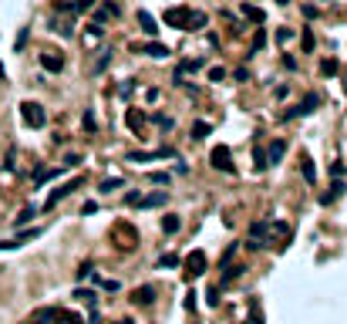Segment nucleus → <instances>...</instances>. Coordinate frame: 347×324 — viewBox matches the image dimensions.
I'll use <instances>...</instances> for the list:
<instances>
[{
    "mask_svg": "<svg viewBox=\"0 0 347 324\" xmlns=\"http://www.w3.org/2000/svg\"><path fill=\"white\" fill-rule=\"evenodd\" d=\"M186 14H189L186 7H169V10H165V20H169V24H179V27H182Z\"/></svg>",
    "mask_w": 347,
    "mask_h": 324,
    "instance_id": "nucleus-13",
    "label": "nucleus"
},
{
    "mask_svg": "<svg viewBox=\"0 0 347 324\" xmlns=\"http://www.w3.org/2000/svg\"><path fill=\"white\" fill-rule=\"evenodd\" d=\"M41 65H44V71H61V68H64V58H61L58 51H44V54H41Z\"/></svg>",
    "mask_w": 347,
    "mask_h": 324,
    "instance_id": "nucleus-7",
    "label": "nucleus"
},
{
    "mask_svg": "<svg viewBox=\"0 0 347 324\" xmlns=\"http://www.w3.org/2000/svg\"><path fill=\"white\" fill-rule=\"evenodd\" d=\"M165 199H169V193H148L145 199H139L135 206H142V209H152V206H165Z\"/></svg>",
    "mask_w": 347,
    "mask_h": 324,
    "instance_id": "nucleus-11",
    "label": "nucleus"
},
{
    "mask_svg": "<svg viewBox=\"0 0 347 324\" xmlns=\"http://www.w3.org/2000/svg\"><path fill=\"white\" fill-rule=\"evenodd\" d=\"M206 24H209V17L203 14V10H189L186 20H182V31H203Z\"/></svg>",
    "mask_w": 347,
    "mask_h": 324,
    "instance_id": "nucleus-6",
    "label": "nucleus"
},
{
    "mask_svg": "<svg viewBox=\"0 0 347 324\" xmlns=\"http://www.w3.org/2000/svg\"><path fill=\"white\" fill-rule=\"evenodd\" d=\"M283 152H286V142H283V138H277V142L267 149V162H270V166H277L280 159H283Z\"/></svg>",
    "mask_w": 347,
    "mask_h": 324,
    "instance_id": "nucleus-10",
    "label": "nucleus"
},
{
    "mask_svg": "<svg viewBox=\"0 0 347 324\" xmlns=\"http://www.w3.org/2000/svg\"><path fill=\"white\" fill-rule=\"evenodd\" d=\"M226 78V68H209V81H222Z\"/></svg>",
    "mask_w": 347,
    "mask_h": 324,
    "instance_id": "nucleus-30",
    "label": "nucleus"
},
{
    "mask_svg": "<svg viewBox=\"0 0 347 324\" xmlns=\"http://www.w3.org/2000/svg\"><path fill=\"white\" fill-rule=\"evenodd\" d=\"M125 122H128V129L135 132V135H142V125H145V115H142V112L128 108V112H125Z\"/></svg>",
    "mask_w": 347,
    "mask_h": 324,
    "instance_id": "nucleus-12",
    "label": "nucleus"
},
{
    "mask_svg": "<svg viewBox=\"0 0 347 324\" xmlns=\"http://www.w3.org/2000/svg\"><path fill=\"white\" fill-rule=\"evenodd\" d=\"M203 273H206V250H192V254L186 257V277L196 280V277H203Z\"/></svg>",
    "mask_w": 347,
    "mask_h": 324,
    "instance_id": "nucleus-2",
    "label": "nucleus"
},
{
    "mask_svg": "<svg viewBox=\"0 0 347 324\" xmlns=\"http://www.w3.org/2000/svg\"><path fill=\"white\" fill-rule=\"evenodd\" d=\"M34 213H37V209H34V206H27V209H24V213L14 220V226H24V223H31V220H34Z\"/></svg>",
    "mask_w": 347,
    "mask_h": 324,
    "instance_id": "nucleus-24",
    "label": "nucleus"
},
{
    "mask_svg": "<svg viewBox=\"0 0 347 324\" xmlns=\"http://www.w3.org/2000/svg\"><path fill=\"white\" fill-rule=\"evenodd\" d=\"M88 273H91V263H81V270H78V280H84Z\"/></svg>",
    "mask_w": 347,
    "mask_h": 324,
    "instance_id": "nucleus-37",
    "label": "nucleus"
},
{
    "mask_svg": "<svg viewBox=\"0 0 347 324\" xmlns=\"http://www.w3.org/2000/svg\"><path fill=\"white\" fill-rule=\"evenodd\" d=\"M95 209H98V203H95V199H88V203H84V206H81V213H84V216H91V213H95Z\"/></svg>",
    "mask_w": 347,
    "mask_h": 324,
    "instance_id": "nucleus-34",
    "label": "nucleus"
},
{
    "mask_svg": "<svg viewBox=\"0 0 347 324\" xmlns=\"http://www.w3.org/2000/svg\"><path fill=\"white\" fill-rule=\"evenodd\" d=\"M118 91H122V95H125V98H128V95H132V91H135V81H132V78H128V81H122V88H118Z\"/></svg>",
    "mask_w": 347,
    "mask_h": 324,
    "instance_id": "nucleus-32",
    "label": "nucleus"
},
{
    "mask_svg": "<svg viewBox=\"0 0 347 324\" xmlns=\"http://www.w3.org/2000/svg\"><path fill=\"white\" fill-rule=\"evenodd\" d=\"M118 186H122V179H105V183L98 186V193H115Z\"/></svg>",
    "mask_w": 347,
    "mask_h": 324,
    "instance_id": "nucleus-26",
    "label": "nucleus"
},
{
    "mask_svg": "<svg viewBox=\"0 0 347 324\" xmlns=\"http://www.w3.org/2000/svg\"><path fill=\"white\" fill-rule=\"evenodd\" d=\"M115 324H135V321H128V318H125V321H115Z\"/></svg>",
    "mask_w": 347,
    "mask_h": 324,
    "instance_id": "nucleus-40",
    "label": "nucleus"
},
{
    "mask_svg": "<svg viewBox=\"0 0 347 324\" xmlns=\"http://www.w3.org/2000/svg\"><path fill=\"white\" fill-rule=\"evenodd\" d=\"M132 301H135V304H152V301H155V287H152V284H142L139 290L132 294Z\"/></svg>",
    "mask_w": 347,
    "mask_h": 324,
    "instance_id": "nucleus-9",
    "label": "nucleus"
},
{
    "mask_svg": "<svg viewBox=\"0 0 347 324\" xmlns=\"http://www.w3.org/2000/svg\"><path fill=\"white\" fill-rule=\"evenodd\" d=\"M74 186H81V179H74V183H61V186H58L54 193L44 199V213H47V209H54V206H58V203H61V199H64L68 193H74Z\"/></svg>",
    "mask_w": 347,
    "mask_h": 324,
    "instance_id": "nucleus-5",
    "label": "nucleus"
},
{
    "mask_svg": "<svg viewBox=\"0 0 347 324\" xmlns=\"http://www.w3.org/2000/svg\"><path fill=\"white\" fill-rule=\"evenodd\" d=\"M128 162H155V159H175V149H155V152H128Z\"/></svg>",
    "mask_w": 347,
    "mask_h": 324,
    "instance_id": "nucleus-4",
    "label": "nucleus"
},
{
    "mask_svg": "<svg viewBox=\"0 0 347 324\" xmlns=\"http://www.w3.org/2000/svg\"><path fill=\"white\" fill-rule=\"evenodd\" d=\"M344 85H347V81H344Z\"/></svg>",
    "mask_w": 347,
    "mask_h": 324,
    "instance_id": "nucleus-42",
    "label": "nucleus"
},
{
    "mask_svg": "<svg viewBox=\"0 0 347 324\" xmlns=\"http://www.w3.org/2000/svg\"><path fill=\"white\" fill-rule=\"evenodd\" d=\"M293 37H297V34H293L290 27H280V31H277V44H283V48H286V44H290Z\"/></svg>",
    "mask_w": 347,
    "mask_h": 324,
    "instance_id": "nucleus-22",
    "label": "nucleus"
},
{
    "mask_svg": "<svg viewBox=\"0 0 347 324\" xmlns=\"http://www.w3.org/2000/svg\"><path fill=\"white\" fill-rule=\"evenodd\" d=\"M199 68H203V61L196 58V61H182V68H179V71H199Z\"/></svg>",
    "mask_w": 347,
    "mask_h": 324,
    "instance_id": "nucleus-31",
    "label": "nucleus"
},
{
    "mask_svg": "<svg viewBox=\"0 0 347 324\" xmlns=\"http://www.w3.org/2000/svg\"><path fill=\"white\" fill-rule=\"evenodd\" d=\"M139 24H142V31H145L148 37H155V34H158V20H155L148 10H139Z\"/></svg>",
    "mask_w": 347,
    "mask_h": 324,
    "instance_id": "nucleus-8",
    "label": "nucleus"
},
{
    "mask_svg": "<svg viewBox=\"0 0 347 324\" xmlns=\"http://www.w3.org/2000/svg\"><path fill=\"white\" fill-rule=\"evenodd\" d=\"M20 119H24L27 129H44L47 112H44V105H37V102H24V105H20Z\"/></svg>",
    "mask_w": 347,
    "mask_h": 324,
    "instance_id": "nucleus-1",
    "label": "nucleus"
},
{
    "mask_svg": "<svg viewBox=\"0 0 347 324\" xmlns=\"http://www.w3.org/2000/svg\"><path fill=\"white\" fill-rule=\"evenodd\" d=\"M209 132H212V125H209V122H196V125H192V138H206Z\"/></svg>",
    "mask_w": 347,
    "mask_h": 324,
    "instance_id": "nucleus-20",
    "label": "nucleus"
},
{
    "mask_svg": "<svg viewBox=\"0 0 347 324\" xmlns=\"http://www.w3.org/2000/svg\"><path fill=\"white\" fill-rule=\"evenodd\" d=\"M317 105H320V98H317V95H307V98H303V105L297 108V115H310Z\"/></svg>",
    "mask_w": 347,
    "mask_h": 324,
    "instance_id": "nucleus-15",
    "label": "nucleus"
},
{
    "mask_svg": "<svg viewBox=\"0 0 347 324\" xmlns=\"http://www.w3.org/2000/svg\"><path fill=\"white\" fill-rule=\"evenodd\" d=\"M320 74H324V78H334V74H337V61H334V58L320 61Z\"/></svg>",
    "mask_w": 347,
    "mask_h": 324,
    "instance_id": "nucleus-18",
    "label": "nucleus"
},
{
    "mask_svg": "<svg viewBox=\"0 0 347 324\" xmlns=\"http://www.w3.org/2000/svg\"><path fill=\"white\" fill-rule=\"evenodd\" d=\"M303 179H307V183H314V179H317V169L310 166V159L303 162Z\"/></svg>",
    "mask_w": 347,
    "mask_h": 324,
    "instance_id": "nucleus-29",
    "label": "nucleus"
},
{
    "mask_svg": "<svg viewBox=\"0 0 347 324\" xmlns=\"http://www.w3.org/2000/svg\"><path fill=\"white\" fill-rule=\"evenodd\" d=\"M81 125H84V132H95V129H98V122H95V112H91V108H84V119H81Z\"/></svg>",
    "mask_w": 347,
    "mask_h": 324,
    "instance_id": "nucleus-21",
    "label": "nucleus"
},
{
    "mask_svg": "<svg viewBox=\"0 0 347 324\" xmlns=\"http://www.w3.org/2000/svg\"><path fill=\"white\" fill-rule=\"evenodd\" d=\"M233 254H236V243H233V247H229L226 254H222V267H229V260H233Z\"/></svg>",
    "mask_w": 347,
    "mask_h": 324,
    "instance_id": "nucleus-36",
    "label": "nucleus"
},
{
    "mask_svg": "<svg viewBox=\"0 0 347 324\" xmlns=\"http://www.w3.org/2000/svg\"><path fill=\"white\" fill-rule=\"evenodd\" d=\"M162 230H165V233H179V230H182V220H179V216H162Z\"/></svg>",
    "mask_w": 347,
    "mask_h": 324,
    "instance_id": "nucleus-16",
    "label": "nucleus"
},
{
    "mask_svg": "<svg viewBox=\"0 0 347 324\" xmlns=\"http://www.w3.org/2000/svg\"><path fill=\"white\" fill-rule=\"evenodd\" d=\"M88 321H91V324H101V311H91V314H88Z\"/></svg>",
    "mask_w": 347,
    "mask_h": 324,
    "instance_id": "nucleus-39",
    "label": "nucleus"
},
{
    "mask_svg": "<svg viewBox=\"0 0 347 324\" xmlns=\"http://www.w3.org/2000/svg\"><path fill=\"white\" fill-rule=\"evenodd\" d=\"M158 267H179V257L175 254H165V257H158Z\"/></svg>",
    "mask_w": 347,
    "mask_h": 324,
    "instance_id": "nucleus-28",
    "label": "nucleus"
},
{
    "mask_svg": "<svg viewBox=\"0 0 347 324\" xmlns=\"http://www.w3.org/2000/svg\"><path fill=\"white\" fill-rule=\"evenodd\" d=\"M54 318H58V311H54V307H47V311H41V314L34 318V324H51Z\"/></svg>",
    "mask_w": 347,
    "mask_h": 324,
    "instance_id": "nucleus-23",
    "label": "nucleus"
},
{
    "mask_svg": "<svg viewBox=\"0 0 347 324\" xmlns=\"http://www.w3.org/2000/svg\"><path fill=\"white\" fill-rule=\"evenodd\" d=\"M3 78H7V74H3V65H0V81H3Z\"/></svg>",
    "mask_w": 347,
    "mask_h": 324,
    "instance_id": "nucleus-41",
    "label": "nucleus"
},
{
    "mask_svg": "<svg viewBox=\"0 0 347 324\" xmlns=\"http://www.w3.org/2000/svg\"><path fill=\"white\" fill-rule=\"evenodd\" d=\"M152 183H155V186H165L169 176H165V172H152Z\"/></svg>",
    "mask_w": 347,
    "mask_h": 324,
    "instance_id": "nucleus-33",
    "label": "nucleus"
},
{
    "mask_svg": "<svg viewBox=\"0 0 347 324\" xmlns=\"http://www.w3.org/2000/svg\"><path fill=\"white\" fill-rule=\"evenodd\" d=\"M209 159H212V166L219 172H233V152H229V145H216Z\"/></svg>",
    "mask_w": 347,
    "mask_h": 324,
    "instance_id": "nucleus-3",
    "label": "nucleus"
},
{
    "mask_svg": "<svg viewBox=\"0 0 347 324\" xmlns=\"http://www.w3.org/2000/svg\"><path fill=\"white\" fill-rule=\"evenodd\" d=\"M108 65H111V51H105V54H101V61L95 65V74H101V71H105Z\"/></svg>",
    "mask_w": 347,
    "mask_h": 324,
    "instance_id": "nucleus-27",
    "label": "nucleus"
},
{
    "mask_svg": "<svg viewBox=\"0 0 347 324\" xmlns=\"http://www.w3.org/2000/svg\"><path fill=\"white\" fill-rule=\"evenodd\" d=\"M78 162H81V155H78V152H71V155H64V166H78Z\"/></svg>",
    "mask_w": 347,
    "mask_h": 324,
    "instance_id": "nucleus-35",
    "label": "nucleus"
},
{
    "mask_svg": "<svg viewBox=\"0 0 347 324\" xmlns=\"http://www.w3.org/2000/svg\"><path fill=\"white\" fill-rule=\"evenodd\" d=\"M253 159H256V172H263V169L270 166V162H267V152H263V149H256V152H253Z\"/></svg>",
    "mask_w": 347,
    "mask_h": 324,
    "instance_id": "nucleus-25",
    "label": "nucleus"
},
{
    "mask_svg": "<svg viewBox=\"0 0 347 324\" xmlns=\"http://www.w3.org/2000/svg\"><path fill=\"white\" fill-rule=\"evenodd\" d=\"M91 3H95V0H78V3H74V10H88Z\"/></svg>",
    "mask_w": 347,
    "mask_h": 324,
    "instance_id": "nucleus-38",
    "label": "nucleus"
},
{
    "mask_svg": "<svg viewBox=\"0 0 347 324\" xmlns=\"http://www.w3.org/2000/svg\"><path fill=\"white\" fill-rule=\"evenodd\" d=\"M71 297H78V301H84V304H95V301H98V294H95V290H84V287H78Z\"/></svg>",
    "mask_w": 347,
    "mask_h": 324,
    "instance_id": "nucleus-17",
    "label": "nucleus"
},
{
    "mask_svg": "<svg viewBox=\"0 0 347 324\" xmlns=\"http://www.w3.org/2000/svg\"><path fill=\"white\" fill-rule=\"evenodd\" d=\"M243 14H246L250 20H256V24H263V10H256L253 3H243Z\"/></svg>",
    "mask_w": 347,
    "mask_h": 324,
    "instance_id": "nucleus-19",
    "label": "nucleus"
},
{
    "mask_svg": "<svg viewBox=\"0 0 347 324\" xmlns=\"http://www.w3.org/2000/svg\"><path fill=\"white\" fill-rule=\"evenodd\" d=\"M145 54L162 61V58H169V48H165V44H145Z\"/></svg>",
    "mask_w": 347,
    "mask_h": 324,
    "instance_id": "nucleus-14",
    "label": "nucleus"
}]
</instances>
